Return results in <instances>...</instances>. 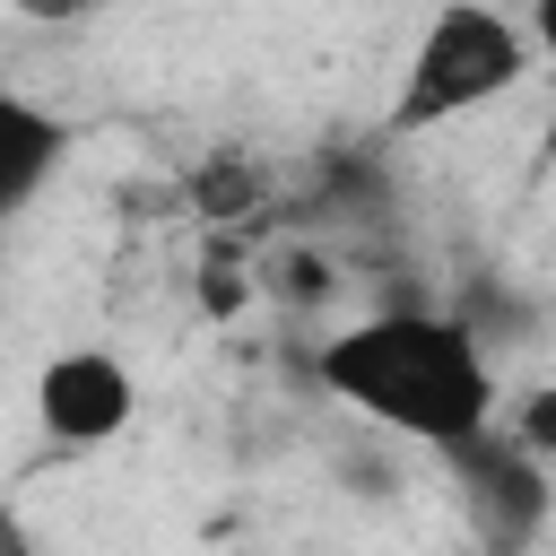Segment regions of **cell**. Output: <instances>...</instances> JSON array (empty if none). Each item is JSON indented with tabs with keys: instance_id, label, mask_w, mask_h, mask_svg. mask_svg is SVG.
I'll use <instances>...</instances> for the list:
<instances>
[{
	"instance_id": "obj_4",
	"label": "cell",
	"mask_w": 556,
	"mask_h": 556,
	"mask_svg": "<svg viewBox=\"0 0 556 556\" xmlns=\"http://www.w3.org/2000/svg\"><path fill=\"white\" fill-rule=\"evenodd\" d=\"M139 417V374L113 348H61L35 374V426L52 452H104Z\"/></svg>"
},
{
	"instance_id": "obj_6",
	"label": "cell",
	"mask_w": 556,
	"mask_h": 556,
	"mask_svg": "<svg viewBox=\"0 0 556 556\" xmlns=\"http://www.w3.org/2000/svg\"><path fill=\"white\" fill-rule=\"evenodd\" d=\"M495 426H504L539 469H556V382H530L513 408H495Z\"/></svg>"
},
{
	"instance_id": "obj_8",
	"label": "cell",
	"mask_w": 556,
	"mask_h": 556,
	"mask_svg": "<svg viewBox=\"0 0 556 556\" xmlns=\"http://www.w3.org/2000/svg\"><path fill=\"white\" fill-rule=\"evenodd\" d=\"M521 26H530V61H539V70H547V87H556V0H530V17H521Z\"/></svg>"
},
{
	"instance_id": "obj_2",
	"label": "cell",
	"mask_w": 556,
	"mask_h": 556,
	"mask_svg": "<svg viewBox=\"0 0 556 556\" xmlns=\"http://www.w3.org/2000/svg\"><path fill=\"white\" fill-rule=\"evenodd\" d=\"M530 70H539L530 61V26L513 9H495V0H434V17L417 26V43L400 61V87H391L382 130L408 139V130H443L460 113H486Z\"/></svg>"
},
{
	"instance_id": "obj_3",
	"label": "cell",
	"mask_w": 556,
	"mask_h": 556,
	"mask_svg": "<svg viewBox=\"0 0 556 556\" xmlns=\"http://www.w3.org/2000/svg\"><path fill=\"white\" fill-rule=\"evenodd\" d=\"M443 469H452V495H460L469 530H478L495 556H521V547L547 530V513H556V469H539L504 426H486V434L452 443V452H443Z\"/></svg>"
},
{
	"instance_id": "obj_7",
	"label": "cell",
	"mask_w": 556,
	"mask_h": 556,
	"mask_svg": "<svg viewBox=\"0 0 556 556\" xmlns=\"http://www.w3.org/2000/svg\"><path fill=\"white\" fill-rule=\"evenodd\" d=\"M0 9H17V17H35V26H78V17H96L104 0H0Z\"/></svg>"
},
{
	"instance_id": "obj_5",
	"label": "cell",
	"mask_w": 556,
	"mask_h": 556,
	"mask_svg": "<svg viewBox=\"0 0 556 556\" xmlns=\"http://www.w3.org/2000/svg\"><path fill=\"white\" fill-rule=\"evenodd\" d=\"M70 156V122L17 87H0V217H17Z\"/></svg>"
},
{
	"instance_id": "obj_1",
	"label": "cell",
	"mask_w": 556,
	"mask_h": 556,
	"mask_svg": "<svg viewBox=\"0 0 556 556\" xmlns=\"http://www.w3.org/2000/svg\"><path fill=\"white\" fill-rule=\"evenodd\" d=\"M313 374L339 408H356L365 426L417 443V452H452L469 434L495 426L504 408V382H495V356H486V330L460 321V313H365L348 330H330L313 348Z\"/></svg>"
}]
</instances>
